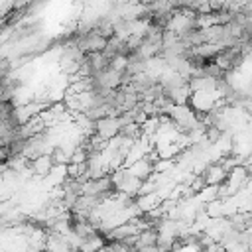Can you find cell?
Wrapping results in <instances>:
<instances>
[{
    "label": "cell",
    "mask_w": 252,
    "mask_h": 252,
    "mask_svg": "<svg viewBox=\"0 0 252 252\" xmlns=\"http://www.w3.org/2000/svg\"><path fill=\"white\" fill-rule=\"evenodd\" d=\"M94 134H98L102 140H112L114 136L120 134V124H118V118H100L94 122Z\"/></svg>",
    "instance_id": "obj_1"
},
{
    "label": "cell",
    "mask_w": 252,
    "mask_h": 252,
    "mask_svg": "<svg viewBox=\"0 0 252 252\" xmlns=\"http://www.w3.org/2000/svg\"><path fill=\"white\" fill-rule=\"evenodd\" d=\"M30 167H32L33 177L43 179V177L53 169V159H51V156H49V154H43V156L33 158V159L30 161Z\"/></svg>",
    "instance_id": "obj_2"
},
{
    "label": "cell",
    "mask_w": 252,
    "mask_h": 252,
    "mask_svg": "<svg viewBox=\"0 0 252 252\" xmlns=\"http://www.w3.org/2000/svg\"><path fill=\"white\" fill-rule=\"evenodd\" d=\"M126 169H128V173H130V175H134L136 179L146 181V179H150V177H152V173H154V163H152L148 158H142V159L134 161L132 165H128Z\"/></svg>",
    "instance_id": "obj_3"
},
{
    "label": "cell",
    "mask_w": 252,
    "mask_h": 252,
    "mask_svg": "<svg viewBox=\"0 0 252 252\" xmlns=\"http://www.w3.org/2000/svg\"><path fill=\"white\" fill-rule=\"evenodd\" d=\"M201 175L205 179V185H215V187H219L226 179V171L222 169L220 163H209Z\"/></svg>",
    "instance_id": "obj_4"
},
{
    "label": "cell",
    "mask_w": 252,
    "mask_h": 252,
    "mask_svg": "<svg viewBox=\"0 0 252 252\" xmlns=\"http://www.w3.org/2000/svg\"><path fill=\"white\" fill-rule=\"evenodd\" d=\"M104 246H106V238L100 232H94V234H91V236H87V238L81 240L77 252H98Z\"/></svg>",
    "instance_id": "obj_5"
},
{
    "label": "cell",
    "mask_w": 252,
    "mask_h": 252,
    "mask_svg": "<svg viewBox=\"0 0 252 252\" xmlns=\"http://www.w3.org/2000/svg\"><path fill=\"white\" fill-rule=\"evenodd\" d=\"M159 205H161V199H159V195L156 191L154 193H148V195H142V197H136V207H138L140 215H146V213L154 211Z\"/></svg>",
    "instance_id": "obj_6"
},
{
    "label": "cell",
    "mask_w": 252,
    "mask_h": 252,
    "mask_svg": "<svg viewBox=\"0 0 252 252\" xmlns=\"http://www.w3.org/2000/svg\"><path fill=\"white\" fill-rule=\"evenodd\" d=\"M165 93V91H163ZM191 89H189V85H183V87H177V89H173V91H167L165 93V96L171 100V104H175V106H183V104H189V98H191Z\"/></svg>",
    "instance_id": "obj_7"
},
{
    "label": "cell",
    "mask_w": 252,
    "mask_h": 252,
    "mask_svg": "<svg viewBox=\"0 0 252 252\" xmlns=\"http://www.w3.org/2000/svg\"><path fill=\"white\" fill-rule=\"evenodd\" d=\"M158 242V232L156 228H146L138 234V240H136V250H142V248H148V246H156Z\"/></svg>",
    "instance_id": "obj_8"
},
{
    "label": "cell",
    "mask_w": 252,
    "mask_h": 252,
    "mask_svg": "<svg viewBox=\"0 0 252 252\" xmlns=\"http://www.w3.org/2000/svg\"><path fill=\"white\" fill-rule=\"evenodd\" d=\"M120 136H124V138H130V140H140L144 134H142V126L140 124H126V126H122L120 128Z\"/></svg>",
    "instance_id": "obj_9"
},
{
    "label": "cell",
    "mask_w": 252,
    "mask_h": 252,
    "mask_svg": "<svg viewBox=\"0 0 252 252\" xmlns=\"http://www.w3.org/2000/svg\"><path fill=\"white\" fill-rule=\"evenodd\" d=\"M49 156H51V159H53V165H69L71 156H69L61 146H55Z\"/></svg>",
    "instance_id": "obj_10"
},
{
    "label": "cell",
    "mask_w": 252,
    "mask_h": 252,
    "mask_svg": "<svg viewBox=\"0 0 252 252\" xmlns=\"http://www.w3.org/2000/svg\"><path fill=\"white\" fill-rule=\"evenodd\" d=\"M126 65H128V59L124 57V55H114L112 59H110V69H114V71H118V73H124L126 71Z\"/></svg>",
    "instance_id": "obj_11"
},
{
    "label": "cell",
    "mask_w": 252,
    "mask_h": 252,
    "mask_svg": "<svg viewBox=\"0 0 252 252\" xmlns=\"http://www.w3.org/2000/svg\"><path fill=\"white\" fill-rule=\"evenodd\" d=\"M220 136H222V132H220L217 126H207V128H205V138H207V142H209L211 146H215V144L220 140Z\"/></svg>",
    "instance_id": "obj_12"
},
{
    "label": "cell",
    "mask_w": 252,
    "mask_h": 252,
    "mask_svg": "<svg viewBox=\"0 0 252 252\" xmlns=\"http://www.w3.org/2000/svg\"><path fill=\"white\" fill-rule=\"evenodd\" d=\"M175 165V161L173 159H158L156 163H154V173H167V171H171V167Z\"/></svg>",
    "instance_id": "obj_13"
},
{
    "label": "cell",
    "mask_w": 252,
    "mask_h": 252,
    "mask_svg": "<svg viewBox=\"0 0 252 252\" xmlns=\"http://www.w3.org/2000/svg\"><path fill=\"white\" fill-rule=\"evenodd\" d=\"M10 73H12V59L6 55H0V79H4Z\"/></svg>",
    "instance_id": "obj_14"
},
{
    "label": "cell",
    "mask_w": 252,
    "mask_h": 252,
    "mask_svg": "<svg viewBox=\"0 0 252 252\" xmlns=\"http://www.w3.org/2000/svg\"><path fill=\"white\" fill-rule=\"evenodd\" d=\"M189 189H191L195 195L201 193V191L205 189V179H203V175H195L193 181H191V185H189Z\"/></svg>",
    "instance_id": "obj_15"
}]
</instances>
